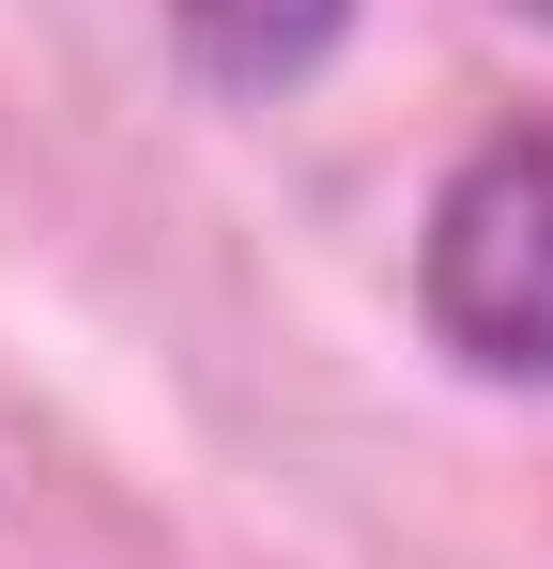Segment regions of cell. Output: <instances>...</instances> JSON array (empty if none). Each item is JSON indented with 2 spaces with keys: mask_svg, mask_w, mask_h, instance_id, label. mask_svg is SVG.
Wrapping results in <instances>:
<instances>
[{
  "mask_svg": "<svg viewBox=\"0 0 553 569\" xmlns=\"http://www.w3.org/2000/svg\"><path fill=\"white\" fill-rule=\"evenodd\" d=\"M523 16H553V0H523Z\"/></svg>",
  "mask_w": 553,
  "mask_h": 569,
  "instance_id": "3957f363",
  "label": "cell"
},
{
  "mask_svg": "<svg viewBox=\"0 0 553 569\" xmlns=\"http://www.w3.org/2000/svg\"><path fill=\"white\" fill-rule=\"evenodd\" d=\"M415 308L461 370L492 385H553V123L523 139H476L446 186H431V231H415Z\"/></svg>",
  "mask_w": 553,
  "mask_h": 569,
  "instance_id": "6da1fadb",
  "label": "cell"
},
{
  "mask_svg": "<svg viewBox=\"0 0 553 569\" xmlns=\"http://www.w3.org/2000/svg\"><path fill=\"white\" fill-rule=\"evenodd\" d=\"M354 31V0H170V47L215 93H292L323 78V47Z\"/></svg>",
  "mask_w": 553,
  "mask_h": 569,
  "instance_id": "7a4b0ae2",
  "label": "cell"
}]
</instances>
